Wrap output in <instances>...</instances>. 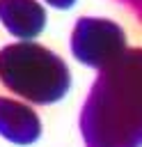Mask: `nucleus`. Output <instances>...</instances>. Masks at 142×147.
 Here are the masks:
<instances>
[{"label":"nucleus","instance_id":"nucleus-1","mask_svg":"<svg viewBox=\"0 0 142 147\" xmlns=\"http://www.w3.org/2000/svg\"><path fill=\"white\" fill-rule=\"evenodd\" d=\"M80 126L87 147H142V48L101 69Z\"/></svg>","mask_w":142,"mask_h":147},{"label":"nucleus","instance_id":"nucleus-2","mask_svg":"<svg viewBox=\"0 0 142 147\" xmlns=\"http://www.w3.org/2000/svg\"><path fill=\"white\" fill-rule=\"evenodd\" d=\"M0 80L32 103H53L69 90V69L53 51L34 41H16L0 51Z\"/></svg>","mask_w":142,"mask_h":147},{"label":"nucleus","instance_id":"nucleus-3","mask_svg":"<svg viewBox=\"0 0 142 147\" xmlns=\"http://www.w3.org/2000/svg\"><path fill=\"white\" fill-rule=\"evenodd\" d=\"M71 53L87 67L105 69L126 53V34L110 18L82 16L71 32Z\"/></svg>","mask_w":142,"mask_h":147},{"label":"nucleus","instance_id":"nucleus-4","mask_svg":"<svg viewBox=\"0 0 142 147\" xmlns=\"http://www.w3.org/2000/svg\"><path fill=\"white\" fill-rule=\"evenodd\" d=\"M0 23L7 32L27 41L46 28V9L37 0H0Z\"/></svg>","mask_w":142,"mask_h":147},{"label":"nucleus","instance_id":"nucleus-5","mask_svg":"<svg viewBox=\"0 0 142 147\" xmlns=\"http://www.w3.org/2000/svg\"><path fill=\"white\" fill-rule=\"evenodd\" d=\"M39 133L41 126L32 108H27L21 101L0 96V136H5L11 142L27 145L34 142Z\"/></svg>","mask_w":142,"mask_h":147},{"label":"nucleus","instance_id":"nucleus-6","mask_svg":"<svg viewBox=\"0 0 142 147\" xmlns=\"http://www.w3.org/2000/svg\"><path fill=\"white\" fill-rule=\"evenodd\" d=\"M117 2H121L137 21H142V0H117Z\"/></svg>","mask_w":142,"mask_h":147},{"label":"nucleus","instance_id":"nucleus-7","mask_svg":"<svg viewBox=\"0 0 142 147\" xmlns=\"http://www.w3.org/2000/svg\"><path fill=\"white\" fill-rule=\"evenodd\" d=\"M44 2L50 5V7H55V9H71L76 5V0H44Z\"/></svg>","mask_w":142,"mask_h":147}]
</instances>
